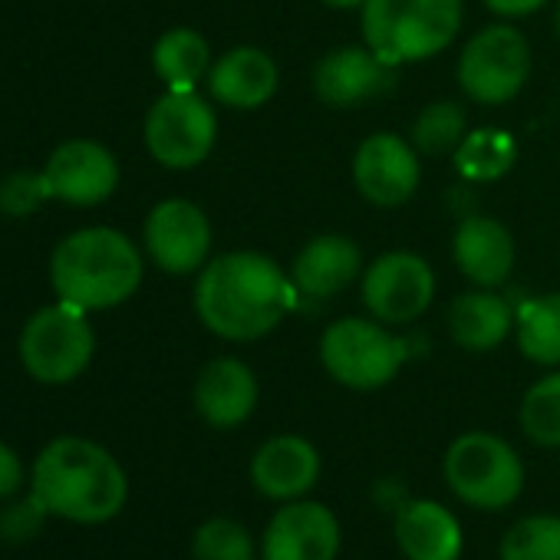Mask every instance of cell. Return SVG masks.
<instances>
[{
  "label": "cell",
  "instance_id": "cell-7",
  "mask_svg": "<svg viewBox=\"0 0 560 560\" xmlns=\"http://www.w3.org/2000/svg\"><path fill=\"white\" fill-rule=\"evenodd\" d=\"M406 343L373 317H340L320 337V363L347 389L370 393L396 380Z\"/></svg>",
  "mask_w": 560,
  "mask_h": 560
},
{
  "label": "cell",
  "instance_id": "cell-2",
  "mask_svg": "<svg viewBox=\"0 0 560 560\" xmlns=\"http://www.w3.org/2000/svg\"><path fill=\"white\" fill-rule=\"evenodd\" d=\"M31 485L50 514L73 524H106L129 498V478L116 455L83 435H60L44 445Z\"/></svg>",
  "mask_w": 560,
  "mask_h": 560
},
{
  "label": "cell",
  "instance_id": "cell-5",
  "mask_svg": "<svg viewBox=\"0 0 560 560\" xmlns=\"http://www.w3.org/2000/svg\"><path fill=\"white\" fill-rule=\"evenodd\" d=\"M530 70V40L511 21H501L468 37L455 63V83L475 106H504L524 93Z\"/></svg>",
  "mask_w": 560,
  "mask_h": 560
},
{
  "label": "cell",
  "instance_id": "cell-34",
  "mask_svg": "<svg viewBox=\"0 0 560 560\" xmlns=\"http://www.w3.org/2000/svg\"><path fill=\"white\" fill-rule=\"evenodd\" d=\"M320 4H327L334 11H360L366 0H320Z\"/></svg>",
  "mask_w": 560,
  "mask_h": 560
},
{
  "label": "cell",
  "instance_id": "cell-22",
  "mask_svg": "<svg viewBox=\"0 0 560 560\" xmlns=\"http://www.w3.org/2000/svg\"><path fill=\"white\" fill-rule=\"evenodd\" d=\"M396 540L409 560H458L462 527L439 501H412L396 514Z\"/></svg>",
  "mask_w": 560,
  "mask_h": 560
},
{
  "label": "cell",
  "instance_id": "cell-29",
  "mask_svg": "<svg viewBox=\"0 0 560 560\" xmlns=\"http://www.w3.org/2000/svg\"><path fill=\"white\" fill-rule=\"evenodd\" d=\"M195 560H257L250 534L231 517H211L195 530Z\"/></svg>",
  "mask_w": 560,
  "mask_h": 560
},
{
  "label": "cell",
  "instance_id": "cell-18",
  "mask_svg": "<svg viewBox=\"0 0 560 560\" xmlns=\"http://www.w3.org/2000/svg\"><path fill=\"white\" fill-rule=\"evenodd\" d=\"M205 86L211 103L234 113H254L273 100L280 86V70L277 60L260 47H231L214 57Z\"/></svg>",
  "mask_w": 560,
  "mask_h": 560
},
{
  "label": "cell",
  "instance_id": "cell-20",
  "mask_svg": "<svg viewBox=\"0 0 560 560\" xmlns=\"http://www.w3.org/2000/svg\"><path fill=\"white\" fill-rule=\"evenodd\" d=\"M257 376L237 357H218L195 380V409L211 429H234L257 409Z\"/></svg>",
  "mask_w": 560,
  "mask_h": 560
},
{
  "label": "cell",
  "instance_id": "cell-1",
  "mask_svg": "<svg viewBox=\"0 0 560 560\" xmlns=\"http://www.w3.org/2000/svg\"><path fill=\"white\" fill-rule=\"evenodd\" d=\"M301 291L288 267L260 250H228L195 273V317L228 343H254L298 311Z\"/></svg>",
  "mask_w": 560,
  "mask_h": 560
},
{
  "label": "cell",
  "instance_id": "cell-16",
  "mask_svg": "<svg viewBox=\"0 0 560 560\" xmlns=\"http://www.w3.org/2000/svg\"><path fill=\"white\" fill-rule=\"evenodd\" d=\"M452 260L471 288L498 291L517 260L514 234L491 214H468L452 234Z\"/></svg>",
  "mask_w": 560,
  "mask_h": 560
},
{
  "label": "cell",
  "instance_id": "cell-24",
  "mask_svg": "<svg viewBox=\"0 0 560 560\" xmlns=\"http://www.w3.org/2000/svg\"><path fill=\"white\" fill-rule=\"evenodd\" d=\"M514 340L534 366H560V291L527 298L514 307Z\"/></svg>",
  "mask_w": 560,
  "mask_h": 560
},
{
  "label": "cell",
  "instance_id": "cell-32",
  "mask_svg": "<svg viewBox=\"0 0 560 560\" xmlns=\"http://www.w3.org/2000/svg\"><path fill=\"white\" fill-rule=\"evenodd\" d=\"M21 485H24V462L8 442H0V501L14 498Z\"/></svg>",
  "mask_w": 560,
  "mask_h": 560
},
{
  "label": "cell",
  "instance_id": "cell-23",
  "mask_svg": "<svg viewBox=\"0 0 560 560\" xmlns=\"http://www.w3.org/2000/svg\"><path fill=\"white\" fill-rule=\"evenodd\" d=\"M211 44L191 27L165 31L152 47V70L165 90H198L211 73Z\"/></svg>",
  "mask_w": 560,
  "mask_h": 560
},
{
  "label": "cell",
  "instance_id": "cell-19",
  "mask_svg": "<svg viewBox=\"0 0 560 560\" xmlns=\"http://www.w3.org/2000/svg\"><path fill=\"white\" fill-rule=\"evenodd\" d=\"M250 481L264 498L298 501L320 481V452L304 435H273L254 452Z\"/></svg>",
  "mask_w": 560,
  "mask_h": 560
},
{
  "label": "cell",
  "instance_id": "cell-28",
  "mask_svg": "<svg viewBox=\"0 0 560 560\" xmlns=\"http://www.w3.org/2000/svg\"><path fill=\"white\" fill-rule=\"evenodd\" d=\"M501 560H560V517H521L501 537Z\"/></svg>",
  "mask_w": 560,
  "mask_h": 560
},
{
  "label": "cell",
  "instance_id": "cell-15",
  "mask_svg": "<svg viewBox=\"0 0 560 560\" xmlns=\"http://www.w3.org/2000/svg\"><path fill=\"white\" fill-rule=\"evenodd\" d=\"M340 524L320 501H291L264 530V560H337Z\"/></svg>",
  "mask_w": 560,
  "mask_h": 560
},
{
  "label": "cell",
  "instance_id": "cell-33",
  "mask_svg": "<svg viewBox=\"0 0 560 560\" xmlns=\"http://www.w3.org/2000/svg\"><path fill=\"white\" fill-rule=\"evenodd\" d=\"M481 4L501 21H524L530 14H540L544 8H550L553 0H481Z\"/></svg>",
  "mask_w": 560,
  "mask_h": 560
},
{
  "label": "cell",
  "instance_id": "cell-14",
  "mask_svg": "<svg viewBox=\"0 0 560 560\" xmlns=\"http://www.w3.org/2000/svg\"><path fill=\"white\" fill-rule=\"evenodd\" d=\"M396 80V67L380 60L366 44L337 47L324 54L311 73L314 96L334 109H353L366 100L386 93Z\"/></svg>",
  "mask_w": 560,
  "mask_h": 560
},
{
  "label": "cell",
  "instance_id": "cell-30",
  "mask_svg": "<svg viewBox=\"0 0 560 560\" xmlns=\"http://www.w3.org/2000/svg\"><path fill=\"white\" fill-rule=\"evenodd\" d=\"M44 201H50V188L44 172H11L0 182V211L8 218H31Z\"/></svg>",
  "mask_w": 560,
  "mask_h": 560
},
{
  "label": "cell",
  "instance_id": "cell-9",
  "mask_svg": "<svg viewBox=\"0 0 560 560\" xmlns=\"http://www.w3.org/2000/svg\"><path fill=\"white\" fill-rule=\"evenodd\" d=\"M445 481L465 504L501 511L524 491V465L504 439L465 432L445 452Z\"/></svg>",
  "mask_w": 560,
  "mask_h": 560
},
{
  "label": "cell",
  "instance_id": "cell-26",
  "mask_svg": "<svg viewBox=\"0 0 560 560\" xmlns=\"http://www.w3.org/2000/svg\"><path fill=\"white\" fill-rule=\"evenodd\" d=\"M465 136H468V113L455 100H435L422 106L409 129V142L419 149L422 159L455 155Z\"/></svg>",
  "mask_w": 560,
  "mask_h": 560
},
{
  "label": "cell",
  "instance_id": "cell-13",
  "mask_svg": "<svg viewBox=\"0 0 560 560\" xmlns=\"http://www.w3.org/2000/svg\"><path fill=\"white\" fill-rule=\"evenodd\" d=\"M44 178L54 201L73 205V208H96L109 201L119 188V162L116 155L96 142V139H67L60 142L47 165Z\"/></svg>",
  "mask_w": 560,
  "mask_h": 560
},
{
  "label": "cell",
  "instance_id": "cell-10",
  "mask_svg": "<svg viewBox=\"0 0 560 560\" xmlns=\"http://www.w3.org/2000/svg\"><path fill=\"white\" fill-rule=\"evenodd\" d=\"M435 291V270L416 250H386L373 257L360 277V301L366 314L386 327H406L425 317Z\"/></svg>",
  "mask_w": 560,
  "mask_h": 560
},
{
  "label": "cell",
  "instance_id": "cell-21",
  "mask_svg": "<svg viewBox=\"0 0 560 560\" xmlns=\"http://www.w3.org/2000/svg\"><path fill=\"white\" fill-rule=\"evenodd\" d=\"M445 327L465 353H491L514 334V307L498 291L471 288L448 304Z\"/></svg>",
  "mask_w": 560,
  "mask_h": 560
},
{
  "label": "cell",
  "instance_id": "cell-25",
  "mask_svg": "<svg viewBox=\"0 0 560 560\" xmlns=\"http://www.w3.org/2000/svg\"><path fill=\"white\" fill-rule=\"evenodd\" d=\"M517 162V142L508 129H494V126H481V129H468V136L462 139V145L452 155L455 172L465 182H498L504 178Z\"/></svg>",
  "mask_w": 560,
  "mask_h": 560
},
{
  "label": "cell",
  "instance_id": "cell-17",
  "mask_svg": "<svg viewBox=\"0 0 560 560\" xmlns=\"http://www.w3.org/2000/svg\"><path fill=\"white\" fill-rule=\"evenodd\" d=\"M301 298L307 301H334L347 288H353L366 270L363 247L350 234H317L311 237L294 264L288 267Z\"/></svg>",
  "mask_w": 560,
  "mask_h": 560
},
{
  "label": "cell",
  "instance_id": "cell-31",
  "mask_svg": "<svg viewBox=\"0 0 560 560\" xmlns=\"http://www.w3.org/2000/svg\"><path fill=\"white\" fill-rule=\"evenodd\" d=\"M44 514H47L44 501L31 491L27 501H21V504H14V508H8L4 514H0V534H4L8 540L21 544V540H27L40 527Z\"/></svg>",
  "mask_w": 560,
  "mask_h": 560
},
{
  "label": "cell",
  "instance_id": "cell-6",
  "mask_svg": "<svg viewBox=\"0 0 560 560\" xmlns=\"http://www.w3.org/2000/svg\"><path fill=\"white\" fill-rule=\"evenodd\" d=\"M18 353L31 380L44 386H67L80 380L96 357V330L90 314L67 301L40 307L24 324Z\"/></svg>",
  "mask_w": 560,
  "mask_h": 560
},
{
  "label": "cell",
  "instance_id": "cell-11",
  "mask_svg": "<svg viewBox=\"0 0 560 560\" xmlns=\"http://www.w3.org/2000/svg\"><path fill=\"white\" fill-rule=\"evenodd\" d=\"M142 247L162 273L188 277L211 260L214 228L201 205L188 198H165L145 214Z\"/></svg>",
  "mask_w": 560,
  "mask_h": 560
},
{
  "label": "cell",
  "instance_id": "cell-27",
  "mask_svg": "<svg viewBox=\"0 0 560 560\" xmlns=\"http://www.w3.org/2000/svg\"><path fill=\"white\" fill-rule=\"evenodd\" d=\"M521 429L540 448H560V370L540 376L521 399Z\"/></svg>",
  "mask_w": 560,
  "mask_h": 560
},
{
  "label": "cell",
  "instance_id": "cell-8",
  "mask_svg": "<svg viewBox=\"0 0 560 560\" xmlns=\"http://www.w3.org/2000/svg\"><path fill=\"white\" fill-rule=\"evenodd\" d=\"M149 155L172 172H191L214 152L218 113L198 90H165L142 122Z\"/></svg>",
  "mask_w": 560,
  "mask_h": 560
},
{
  "label": "cell",
  "instance_id": "cell-35",
  "mask_svg": "<svg viewBox=\"0 0 560 560\" xmlns=\"http://www.w3.org/2000/svg\"><path fill=\"white\" fill-rule=\"evenodd\" d=\"M553 14H550V27H553V37L560 40V0H553Z\"/></svg>",
  "mask_w": 560,
  "mask_h": 560
},
{
  "label": "cell",
  "instance_id": "cell-12",
  "mask_svg": "<svg viewBox=\"0 0 560 560\" xmlns=\"http://www.w3.org/2000/svg\"><path fill=\"white\" fill-rule=\"evenodd\" d=\"M353 185L373 208H402L422 185V155L399 132H373L353 152Z\"/></svg>",
  "mask_w": 560,
  "mask_h": 560
},
{
  "label": "cell",
  "instance_id": "cell-4",
  "mask_svg": "<svg viewBox=\"0 0 560 560\" xmlns=\"http://www.w3.org/2000/svg\"><path fill=\"white\" fill-rule=\"evenodd\" d=\"M465 24V0H366L360 8L363 44L389 67L445 54Z\"/></svg>",
  "mask_w": 560,
  "mask_h": 560
},
{
  "label": "cell",
  "instance_id": "cell-3",
  "mask_svg": "<svg viewBox=\"0 0 560 560\" xmlns=\"http://www.w3.org/2000/svg\"><path fill=\"white\" fill-rule=\"evenodd\" d=\"M142 277L145 257L139 244L106 224L67 234L50 254V284L57 301L86 314L126 304L142 288Z\"/></svg>",
  "mask_w": 560,
  "mask_h": 560
}]
</instances>
